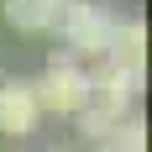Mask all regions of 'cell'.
I'll return each instance as SVG.
<instances>
[{
  "instance_id": "obj_1",
  "label": "cell",
  "mask_w": 152,
  "mask_h": 152,
  "mask_svg": "<svg viewBox=\"0 0 152 152\" xmlns=\"http://www.w3.org/2000/svg\"><path fill=\"white\" fill-rule=\"evenodd\" d=\"M31 89H37V110L42 115H79L89 105V68L74 63L68 53H53L42 79H31Z\"/></svg>"
},
{
  "instance_id": "obj_2",
  "label": "cell",
  "mask_w": 152,
  "mask_h": 152,
  "mask_svg": "<svg viewBox=\"0 0 152 152\" xmlns=\"http://www.w3.org/2000/svg\"><path fill=\"white\" fill-rule=\"evenodd\" d=\"M115 26H121V16L110 11V5H100V0H79L74 11H68V21H63V53L74 63H100L110 53V37H115Z\"/></svg>"
},
{
  "instance_id": "obj_3",
  "label": "cell",
  "mask_w": 152,
  "mask_h": 152,
  "mask_svg": "<svg viewBox=\"0 0 152 152\" xmlns=\"http://www.w3.org/2000/svg\"><path fill=\"white\" fill-rule=\"evenodd\" d=\"M137 94H142V79L137 74H126V68H115V63H105V58L89 68V110L121 121V115H131Z\"/></svg>"
},
{
  "instance_id": "obj_4",
  "label": "cell",
  "mask_w": 152,
  "mask_h": 152,
  "mask_svg": "<svg viewBox=\"0 0 152 152\" xmlns=\"http://www.w3.org/2000/svg\"><path fill=\"white\" fill-rule=\"evenodd\" d=\"M79 0H5V21L21 37H58Z\"/></svg>"
},
{
  "instance_id": "obj_5",
  "label": "cell",
  "mask_w": 152,
  "mask_h": 152,
  "mask_svg": "<svg viewBox=\"0 0 152 152\" xmlns=\"http://www.w3.org/2000/svg\"><path fill=\"white\" fill-rule=\"evenodd\" d=\"M42 121V110H37V89H31V79H0V131L5 137H31Z\"/></svg>"
},
{
  "instance_id": "obj_6",
  "label": "cell",
  "mask_w": 152,
  "mask_h": 152,
  "mask_svg": "<svg viewBox=\"0 0 152 152\" xmlns=\"http://www.w3.org/2000/svg\"><path fill=\"white\" fill-rule=\"evenodd\" d=\"M105 63H115V68H126V74H137V79H147V26H142V21H121L115 37H110Z\"/></svg>"
},
{
  "instance_id": "obj_7",
  "label": "cell",
  "mask_w": 152,
  "mask_h": 152,
  "mask_svg": "<svg viewBox=\"0 0 152 152\" xmlns=\"http://www.w3.org/2000/svg\"><path fill=\"white\" fill-rule=\"evenodd\" d=\"M94 152H147V126L137 121V115H121V121L105 131V142Z\"/></svg>"
},
{
  "instance_id": "obj_8",
  "label": "cell",
  "mask_w": 152,
  "mask_h": 152,
  "mask_svg": "<svg viewBox=\"0 0 152 152\" xmlns=\"http://www.w3.org/2000/svg\"><path fill=\"white\" fill-rule=\"evenodd\" d=\"M47 152H79V147H47Z\"/></svg>"
}]
</instances>
